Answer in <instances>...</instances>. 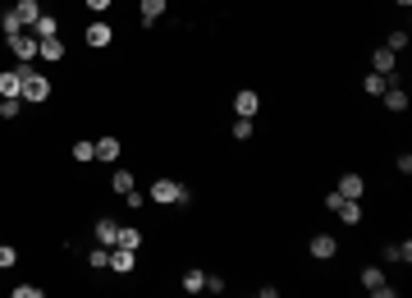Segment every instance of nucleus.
Masks as SVG:
<instances>
[{
    "mask_svg": "<svg viewBox=\"0 0 412 298\" xmlns=\"http://www.w3.org/2000/svg\"><path fill=\"white\" fill-rule=\"evenodd\" d=\"M165 10H170V0H142V5H138L142 23H156V19H165Z\"/></svg>",
    "mask_w": 412,
    "mask_h": 298,
    "instance_id": "17",
    "label": "nucleus"
},
{
    "mask_svg": "<svg viewBox=\"0 0 412 298\" xmlns=\"http://www.w3.org/2000/svg\"><path fill=\"white\" fill-rule=\"evenodd\" d=\"M380 97H385V111H394V115H403V111H408V92H403L399 83H390V88L380 92Z\"/></svg>",
    "mask_w": 412,
    "mask_h": 298,
    "instance_id": "13",
    "label": "nucleus"
},
{
    "mask_svg": "<svg viewBox=\"0 0 412 298\" xmlns=\"http://www.w3.org/2000/svg\"><path fill=\"white\" fill-rule=\"evenodd\" d=\"M0 97H23V69H0Z\"/></svg>",
    "mask_w": 412,
    "mask_h": 298,
    "instance_id": "10",
    "label": "nucleus"
},
{
    "mask_svg": "<svg viewBox=\"0 0 412 298\" xmlns=\"http://www.w3.org/2000/svg\"><path fill=\"white\" fill-rule=\"evenodd\" d=\"M87 266H92V271H106V266H110V248H101V243H97V248L87 253Z\"/></svg>",
    "mask_w": 412,
    "mask_h": 298,
    "instance_id": "26",
    "label": "nucleus"
},
{
    "mask_svg": "<svg viewBox=\"0 0 412 298\" xmlns=\"http://www.w3.org/2000/svg\"><path fill=\"white\" fill-rule=\"evenodd\" d=\"M339 193H344V198H367V179L358 175V170H344V175H339Z\"/></svg>",
    "mask_w": 412,
    "mask_h": 298,
    "instance_id": "6",
    "label": "nucleus"
},
{
    "mask_svg": "<svg viewBox=\"0 0 412 298\" xmlns=\"http://www.w3.org/2000/svg\"><path fill=\"white\" fill-rule=\"evenodd\" d=\"M115 248H142V230H129V225H120V243Z\"/></svg>",
    "mask_w": 412,
    "mask_h": 298,
    "instance_id": "27",
    "label": "nucleus"
},
{
    "mask_svg": "<svg viewBox=\"0 0 412 298\" xmlns=\"http://www.w3.org/2000/svg\"><path fill=\"white\" fill-rule=\"evenodd\" d=\"M92 234H97L101 248H115V243H120V225H115V216H101V221L92 225Z\"/></svg>",
    "mask_w": 412,
    "mask_h": 298,
    "instance_id": "8",
    "label": "nucleus"
},
{
    "mask_svg": "<svg viewBox=\"0 0 412 298\" xmlns=\"http://www.w3.org/2000/svg\"><path fill=\"white\" fill-rule=\"evenodd\" d=\"M23 115V97H0V120H19Z\"/></svg>",
    "mask_w": 412,
    "mask_h": 298,
    "instance_id": "24",
    "label": "nucleus"
},
{
    "mask_svg": "<svg viewBox=\"0 0 412 298\" xmlns=\"http://www.w3.org/2000/svg\"><path fill=\"white\" fill-rule=\"evenodd\" d=\"M257 111H261L257 88H243L239 97H234V115H239V120H257Z\"/></svg>",
    "mask_w": 412,
    "mask_h": 298,
    "instance_id": "5",
    "label": "nucleus"
},
{
    "mask_svg": "<svg viewBox=\"0 0 412 298\" xmlns=\"http://www.w3.org/2000/svg\"><path fill=\"white\" fill-rule=\"evenodd\" d=\"M14 14H19V23H23V28H33V23L37 19H42V5H37V0H14Z\"/></svg>",
    "mask_w": 412,
    "mask_h": 298,
    "instance_id": "12",
    "label": "nucleus"
},
{
    "mask_svg": "<svg viewBox=\"0 0 412 298\" xmlns=\"http://www.w3.org/2000/svg\"><path fill=\"white\" fill-rule=\"evenodd\" d=\"M385 46H390L394 56H399V51H408V33H403V28H399V33H390V37H385Z\"/></svg>",
    "mask_w": 412,
    "mask_h": 298,
    "instance_id": "30",
    "label": "nucleus"
},
{
    "mask_svg": "<svg viewBox=\"0 0 412 298\" xmlns=\"http://www.w3.org/2000/svg\"><path fill=\"white\" fill-rule=\"evenodd\" d=\"M37 56H42V60H51V65H55V60H65V42H60V37H42V46H37Z\"/></svg>",
    "mask_w": 412,
    "mask_h": 298,
    "instance_id": "18",
    "label": "nucleus"
},
{
    "mask_svg": "<svg viewBox=\"0 0 412 298\" xmlns=\"http://www.w3.org/2000/svg\"><path fill=\"white\" fill-rule=\"evenodd\" d=\"M124 202H129L133 211H142V207H147V193H142V188H129V193H124Z\"/></svg>",
    "mask_w": 412,
    "mask_h": 298,
    "instance_id": "32",
    "label": "nucleus"
},
{
    "mask_svg": "<svg viewBox=\"0 0 412 298\" xmlns=\"http://www.w3.org/2000/svg\"><path fill=\"white\" fill-rule=\"evenodd\" d=\"M307 253H312L316 262H330V257H339V243L330 239V234H312V243H307Z\"/></svg>",
    "mask_w": 412,
    "mask_h": 298,
    "instance_id": "7",
    "label": "nucleus"
},
{
    "mask_svg": "<svg viewBox=\"0 0 412 298\" xmlns=\"http://www.w3.org/2000/svg\"><path fill=\"white\" fill-rule=\"evenodd\" d=\"M74 161H97V143L78 138V143H74Z\"/></svg>",
    "mask_w": 412,
    "mask_h": 298,
    "instance_id": "28",
    "label": "nucleus"
},
{
    "mask_svg": "<svg viewBox=\"0 0 412 298\" xmlns=\"http://www.w3.org/2000/svg\"><path fill=\"white\" fill-rule=\"evenodd\" d=\"M385 88H390V78H385V74H376V69H371V74L362 78V92H367V97H380Z\"/></svg>",
    "mask_w": 412,
    "mask_h": 298,
    "instance_id": "21",
    "label": "nucleus"
},
{
    "mask_svg": "<svg viewBox=\"0 0 412 298\" xmlns=\"http://www.w3.org/2000/svg\"><path fill=\"white\" fill-rule=\"evenodd\" d=\"M206 294H225V280H220V276H206Z\"/></svg>",
    "mask_w": 412,
    "mask_h": 298,
    "instance_id": "35",
    "label": "nucleus"
},
{
    "mask_svg": "<svg viewBox=\"0 0 412 298\" xmlns=\"http://www.w3.org/2000/svg\"><path fill=\"white\" fill-rule=\"evenodd\" d=\"M83 37H87V46H97V51H101V46H110V37H115V33H110V23H106V19H97Z\"/></svg>",
    "mask_w": 412,
    "mask_h": 298,
    "instance_id": "15",
    "label": "nucleus"
},
{
    "mask_svg": "<svg viewBox=\"0 0 412 298\" xmlns=\"http://www.w3.org/2000/svg\"><path fill=\"white\" fill-rule=\"evenodd\" d=\"M83 5H87V10H92V14H106L110 5H115V0H83Z\"/></svg>",
    "mask_w": 412,
    "mask_h": 298,
    "instance_id": "34",
    "label": "nucleus"
},
{
    "mask_svg": "<svg viewBox=\"0 0 412 298\" xmlns=\"http://www.w3.org/2000/svg\"><path fill=\"white\" fill-rule=\"evenodd\" d=\"M385 262H390V266H408L412 262V239L390 243V248H385Z\"/></svg>",
    "mask_w": 412,
    "mask_h": 298,
    "instance_id": "16",
    "label": "nucleus"
},
{
    "mask_svg": "<svg viewBox=\"0 0 412 298\" xmlns=\"http://www.w3.org/2000/svg\"><path fill=\"white\" fill-rule=\"evenodd\" d=\"M23 69V106H42V101H51V78L37 74L33 65H19Z\"/></svg>",
    "mask_w": 412,
    "mask_h": 298,
    "instance_id": "2",
    "label": "nucleus"
},
{
    "mask_svg": "<svg viewBox=\"0 0 412 298\" xmlns=\"http://www.w3.org/2000/svg\"><path fill=\"white\" fill-rule=\"evenodd\" d=\"M371 69H376V74H385L390 83H399V74H394V69H399V56H394L390 46H376V51H371Z\"/></svg>",
    "mask_w": 412,
    "mask_h": 298,
    "instance_id": "4",
    "label": "nucleus"
},
{
    "mask_svg": "<svg viewBox=\"0 0 412 298\" xmlns=\"http://www.w3.org/2000/svg\"><path fill=\"white\" fill-rule=\"evenodd\" d=\"M5 42H10V51H14V60H19V65H33V60H37V46H42V37L23 28L19 37H5Z\"/></svg>",
    "mask_w": 412,
    "mask_h": 298,
    "instance_id": "3",
    "label": "nucleus"
},
{
    "mask_svg": "<svg viewBox=\"0 0 412 298\" xmlns=\"http://www.w3.org/2000/svg\"><path fill=\"white\" fill-rule=\"evenodd\" d=\"M362 289H367V294H371V289H380V285H385V266H362Z\"/></svg>",
    "mask_w": 412,
    "mask_h": 298,
    "instance_id": "19",
    "label": "nucleus"
},
{
    "mask_svg": "<svg viewBox=\"0 0 412 298\" xmlns=\"http://www.w3.org/2000/svg\"><path fill=\"white\" fill-rule=\"evenodd\" d=\"M110 188H115V193H129V188H138V179H133V170H115V175H110Z\"/></svg>",
    "mask_w": 412,
    "mask_h": 298,
    "instance_id": "22",
    "label": "nucleus"
},
{
    "mask_svg": "<svg viewBox=\"0 0 412 298\" xmlns=\"http://www.w3.org/2000/svg\"><path fill=\"white\" fill-rule=\"evenodd\" d=\"M133 266H138V248H110V271L129 276Z\"/></svg>",
    "mask_w": 412,
    "mask_h": 298,
    "instance_id": "9",
    "label": "nucleus"
},
{
    "mask_svg": "<svg viewBox=\"0 0 412 298\" xmlns=\"http://www.w3.org/2000/svg\"><path fill=\"white\" fill-rule=\"evenodd\" d=\"M28 33H37V37H60V19H55V14H42Z\"/></svg>",
    "mask_w": 412,
    "mask_h": 298,
    "instance_id": "20",
    "label": "nucleus"
},
{
    "mask_svg": "<svg viewBox=\"0 0 412 298\" xmlns=\"http://www.w3.org/2000/svg\"><path fill=\"white\" fill-rule=\"evenodd\" d=\"M234 138H239V143H248V138H252V120H234Z\"/></svg>",
    "mask_w": 412,
    "mask_h": 298,
    "instance_id": "33",
    "label": "nucleus"
},
{
    "mask_svg": "<svg viewBox=\"0 0 412 298\" xmlns=\"http://www.w3.org/2000/svg\"><path fill=\"white\" fill-rule=\"evenodd\" d=\"M147 198L161 202V207H188V202H193V193H188L179 179H156V184L147 188Z\"/></svg>",
    "mask_w": 412,
    "mask_h": 298,
    "instance_id": "1",
    "label": "nucleus"
},
{
    "mask_svg": "<svg viewBox=\"0 0 412 298\" xmlns=\"http://www.w3.org/2000/svg\"><path fill=\"white\" fill-rule=\"evenodd\" d=\"M124 152V143L115 138V133H106V138H97V161H106V166H115Z\"/></svg>",
    "mask_w": 412,
    "mask_h": 298,
    "instance_id": "11",
    "label": "nucleus"
},
{
    "mask_svg": "<svg viewBox=\"0 0 412 298\" xmlns=\"http://www.w3.org/2000/svg\"><path fill=\"white\" fill-rule=\"evenodd\" d=\"M14 262H19V248H14V243H0V271H10Z\"/></svg>",
    "mask_w": 412,
    "mask_h": 298,
    "instance_id": "29",
    "label": "nucleus"
},
{
    "mask_svg": "<svg viewBox=\"0 0 412 298\" xmlns=\"http://www.w3.org/2000/svg\"><path fill=\"white\" fill-rule=\"evenodd\" d=\"M0 33H5V37H19L23 33V23H19V14H14V10L0 14Z\"/></svg>",
    "mask_w": 412,
    "mask_h": 298,
    "instance_id": "25",
    "label": "nucleus"
},
{
    "mask_svg": "<svg viewBox=\"0 0 412 298\" xmlns=\"http://www.w3.org/2000/svg\"><path fill=\"white\" fill-rule=\"evenodd\" d=\"M335 216H339L344 225H358V221H362V202H358V198H339Z\"/></svg>",
    "mask_w": 412,
    "mask_h": 298,
    "instance_id": "14",
    "label": "nucleus"
},
{
    "mask_svg": "<svg viewBox=\"0 0 412 298\" xmlns=\"http://www.w3.org/2000/svg\"><path fill=\"white\" fill-rule=\"evenodd\" d=\"M10 298H46V294H42L37 285H14V289H10Z\"/></svg>",
    "mask_w": 412,
    "mask_h": 298,
    "instance_id": "31",
    "label": "nucleus"
},
{
    "mask_svg": "<svg viewBox=\"0 0 412 298\" xmlns=\"http://www.w3.org/2000/svg\"><path fill=\"white\" fill-rule=\"evenodd\" d=\"M202 289H206V271H197V266L184 271V294H202Z\"/></svg>",
    "mask_w": 412,
    "mask_h": 298,
    "instance_id": "23",
    "label": "nucleus"
}]
</instances>
